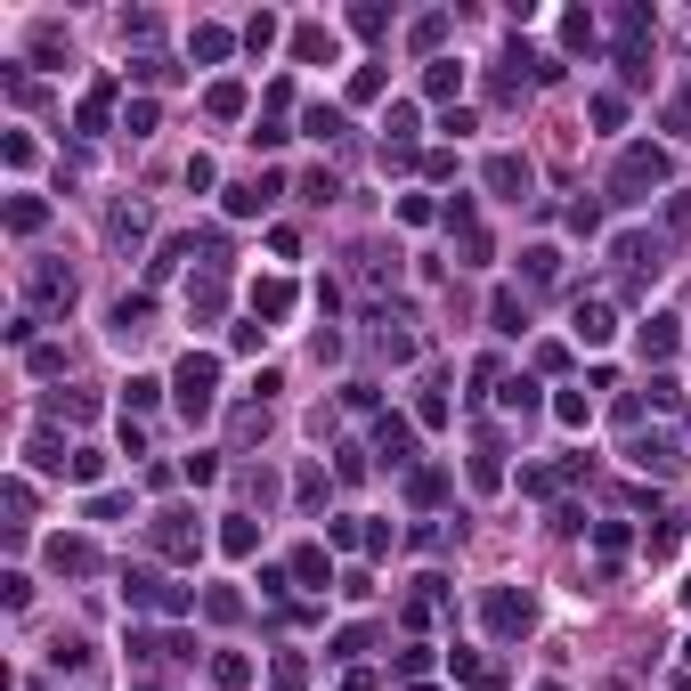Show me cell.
<instances>
[{"mask_svg": "<svg viewBox=\"0 0 691 691\" xmlns=\"http://www.w3.org/2000/svg\"><path fill=\"white\" fill-rule=\"evenodd\" d=\"M212 683H220V691H244V683H253V659H236V651H220V659H212Z\"/></svg>", "mask_w": 691, "mask_h": 691, "instance_id": "obj_20", "label": "cell"}, {"mask_svg": "<svg viewBox=\"0 0 691 691\" xmlns=\"http://www.w3.org/2000/svg\"><path fill=\"white\" fill-rule=\"evenodd\" d=\"M488 187H496L505 204H521V196H529V163H521V155H488Z\"/></svg>", "mask_w": 691, "mask_h": 691, "instance_id": "obj_7", "label": "cell"}, {"mask_svg": "<svg viewBox=\"0 0 691 691\" xmlns=\"http://www.w3.org/2000/svg\"><path fill=\"white\" fill-rule=\"evenodd\" d=\"M33 301H49V309H74V269H33Z\"/></svg>", "mask_w": 691, "mask_h": 691, "instance_id": "obj_10", "label": "cell"}, {"mask_svg": "<svg viewBox=\"0 0 691 691\" xmlns=\"http://www.w3.org/2000/svg\"><path fill=\"white\" fill-rule=\"evenodd\" d=\"M147 318H155V301H147V293H122V301H114V334H122V342H139Z\"/></svg>", "mask_w": 691, "mask_h": 691, "instance_id": "obj_8", "label": "cell"}, {"mask_svg": "<svg viewBox=\"0 0 691 691\" xmlns=\"http://www.w3.org/2000/svg\"><path fill=\"white\" fill-rule=\"evenodd\" d=\"M488 318H496V334H521V326H529V309H521L513 293H496V309H488Z\"/></svg>", "mask_w": 691, "mask_h": 691, "instance_id": "obj_28", "label": "cell"}, {"mask_svg": "<svg viewBox=\"0 0 691 691\" xmlns=\"http://www.w3.org/2000/svg\"><path fill=\"white\" fill-rule=\"evenodd\" d=\"M187 480H196V488H212V480H220V456H204V448H196V456H187Z\"/></svg>", "mask_w": 691, "mask_h": 691, "instance_id": "obj_38", "label": "cell"}, {"mask_svg": "<svg viewBox=\"0 0 691 691\" xmlns=\"http://www.w3.org/2000/svg\"><path fill=\"white\" fill-rule=\"evenodd\" d=\"M448 667H456V675H464V683H480V691H488V683H496V667H488V659H480V651H448Z\"/></svg>", "mask_w": 691, "mask_h": 691, "instance_id": "obj_26", "label": "cell"}, {"mask_svg": "<svg viewBox=\"0 0 691 691\" xmlns=\"http://www.w3.org/2000/svg\"><path fill=\"white\" fill-rule=\"evenodd\" d=\"M561 41H570V49H594V17H586V9L561 17Z\"/></svg>", "mask_w": 691, "mask_h": 691, "instance_id": "obj_34", "label": "cell"}, {"mask_svg": "<svg viewBox=\"0 0 691 691\" xmlns=\"http://www.w3.org/2000/svg\"><path fill=\"white\" fill-rule=\"evenodd\" d=\"M610 334H618V326H610V301H578V342H586V350H602Z\"/></svg>", "mask_w": 691, "mask_h": 691, "instance_id": "obj_11", "label": "cell"}, {"mask_svg": "<svg viewBox=\"0 0 691 691\" xmlns=\"http://www.w3.org/2000/svg\"><path fill=\"white\" fill-rule=\"evenodd\" d=\"M334 196H342L334 171H309V179H301V204H334Z\"/></svg>", "mask_w": 691, "mask_h": 691, "instance_id": "obj_32", "label": "cell"}, {"mask_svg": "<svg viewBox=\"0 0 691 691\" xmlns=\"http://www.w3.org/2000/svg\"><path fill=\"white\" fill-rule=\"evenodd\" d=\"M106 236H114V244H122V253H131V244H139V236H147V212H139V204H122V212H114V220H106Z\"/></svg>", "mask_w": 691, "mask_h": 691, "instance_id": "obj_18", "label": "cell"}, {"mask_svg": "<svg viewBox=\"0 0 691 691\" xmlns=\"http://www.w3.org/2000/svg\"><path fill=\"white\" fill-rule=\"evenodd\" d=\"M537 691H561V683H537Z\"/></svg>", "mask_w": 691, "mask_h": 691, "instance_id": "obj_41", "label": "cell"}, {"mask_svg": "<svg viewBox=\"0 0 691 691\" xmlns=\"http://www.w3.org/2000/svg\"><path fill=\"white\" fill-rule=\"evenodd\" d=\"M342 691H383V683H374V675H350V683H342Z\"/></svg>", "mask_w": 691, "mask_h": 691, "instance_id": "obj_40", "label": "cell"}, {"mask_svg": "<svg viewBox=\"0 0 691 691\" xmlns=\"http://www.w3.org/2000/svg\"><path fill=\"white\" fill-rule=\"evenodd\" d=\"M561 277V253H553V244H537V253H529V285H553Z\"/></svg>", "mask_w": 691, "mask_h": 691, "instance_id": "obj_31", "label": "cell"}, {"mask_svg": "<svg viewBox=\"0 0 691 691\" xmlns=\"http://www.w3.org/2000/svg\"><path fill=\"white\" fill-rule=\"evenodd\" d=\"M220 301H228V285H220V269H204L196 285H187V309H196V318H220Z\"/></svg>", "mask_w": 691, "mask_h": 691, "instance_id": "obj_13", "label": "cell"}, {"mask_svg": "<svg viewBox=\"0 0 691 691\" xmlns=\"http://www.w3.org/2000/svg\"><path fill=\"white\" fill-rule=\"evenodd\" d=\"M496 399H505L513 415H537V383H529V374H513V383H505V391H496Z\"/></svg>", "mask_w": 691, "mask_h": 691, "instance_id": "obj_27", "label": "cell"}, {"mask_svg": "<svg viewBox=\"0 0 691 691\" xmlns=\"http://www.w3.org/2000/svg\"><path fill=\"white\" fill-rule=\"evenodd\" d=\"M171 399H179V415H187V423H204V415H212V399H220V366L187 350V358H179V374H171Z\"/></svg>", "mask_w": 691, "mask_h": 691, "instance_id": "obj_1", "label": "cell"}, {"mask_svg": "<svg viewBox=\"0 0 691 691\" xmlns=\"http://www.w3.org/2000/svg\"><path fill=\"white\" fill-rule=\"evenodd\" d=\"M122 602H131V610H163V618H179L196 594H187V586H163L155 570H122Z\"/></svg>", "mask_w": 691, "mask_h": 691, "instance_id": "obj_4", "label": "cell"}, {"mask_svg": "<svg viewBox=\"0 0 691 691\" xmlns=\"http://www.w3.org/2000/svg\"><path fill=\"white\" fill-rule=\"evenodd\" d=\"M147 537H155V553H171V561H196V553H204V521L187 513V505H163V513L147 521Z\"/></svg>", "mask_w": 691, "mask_h": 691, "instance_id": "obj_3", "label": "cell"}, {"mask_svg": "<svg viewBox=\"0 0 691 691\" xmlns=\"http://www.w3.org/2000/svg\"><path fill=\"white\" fill-rule=\"evenodd\" d=\"M49 570H57V578H82V570H90V545H82V537H57V545H49Z\"/></svg>", "mask_w": 691, "mask_h": 691, "instance_id": "obj_16", "label": "cell"}, {"mask_svg": "<svg viewBox=\"0 0 691 691\" xmlns=\"http://www.w3.org/2000/svg\"><path fill=\"white\" fill-rule=\"evenodd\" d=\"M350 98L366 106V98H383V66H358V82H350Z\"/></svg>", "mask_w": 691, "mask_h": 691, "instance_id": "obj_36", "label": "cell"}, {"mask_svg": "<svg viewBox=\"0 0 691 691\" xmlns=\"http://www.w3.org/2000/svg\"><path fill=\"white\" fill-rule=\"evenodd\" d=\"M651 187H667V155H659V147H626L618 171H610V196H618V204H643Z\"/></svg>", "mask_w": 691, "mask_h": 691, "instance_id": "obj_2", "label": "cell"}, {"mask_svg": "<svg viewBox=\"0 0 691 691\" xmlns=\"http://www.w3.org/2000/svg\"><path fill=\"white\" fill-rule=\"evenodd\" d=\"M204 106H212L220 122H236V114H244V82H212V90H204Z\"/></svg>", "mask_w": 691, "mask_h": 691, "instance_id": "obj_21", "label": "cell"}, {"mask_svg": "<svg viewBox=\"0 0 691 691\" xmlns=\"http://www.w3.org/2000/svg\"><path fill=\"white\" fill-rule=\"evenodd\" d=\"M187 49H196V57H204V66H220V57H228L236 41H228V25H196V41H187Z\"/></svg>", "mask_w": 691, "mask_h": 691, "instance_id": "obj_19", "label": "cell"}, {"mask_svg": "<svg viewBox=\"0 0 691 691\" xmlns=\"http://www.w3.org/2000/svg\"><path fill=\"white\" fill-rule=\"evenodd\" d=\"M253 309H261V318H293V285L285 277H261L253 285Z\"/></svg>", "mask_w": 691, "mask_h": 691, "instance_id": "obj_15", "label": "cell"}, {"mask_svg": "<svg viewBox=\"0 0 691 691\" xmlns=\"http://www.w3.org/2000/svg\"><path fill=\"white\" fill-rule=\"evenodd\" d=\"M301 131H309V139H342V106H309Z\"/></svg>", "mask_w": 691, "mask_h": 691, "instance_id": "obj_24", "label": "cell"}, {"mask_svg": "<svg viewBox=\"0 0 691 691\" xmlns=\"http://www.w3.org/2000/svg\"><path fill=\"white\" fill-rule=\"evenodd\" d=\"M553 415H561V423H578V431H586V415H594V399H586V391H561V399H553Z\"/></svg>", "mask_w": 691, "mask_h": 691, "instance_id": "obj_30", "label": "cell"}, {"mask_svg": "<svg viewBox=\"0 0 691 691\" xmlns=\"http://www.w3.org/2000/svg\"><path fill=\"white\" fill-rule=\"evenodd\" d=\"M41 220H49V204H41V196H9V228H17V236H33Z\"/></svg>", "mask_w": 691, "mask_h": 691, "instance_id": "obj_22", "label": "cell"}, {"mask_svg": "<svg viewBox=\"0 0 691 691\" xmlns=\"http://www.w3.org/2000/svg\"><path fill=\"white\" fill-rule=\"evenodd\" d=\"M374 448H383V464H407V456H415V431H407L399 415H383V423H374Z\"/></svg>", "mask_w": 691, "mask_h": 691, "instance_id": "obj_9", "label": "cell"}, {"mask_svg": "<svg viewBox=\"0 0 691 691\" xmlns=\"http://www.w3.org/2000/svg\"><path fill=\"white\" fill-rule=\"evenodd\" d=\"M529 618H537L529 594H513V586H496V594H488V635H496V643H521V635H529Z\"/></svg>", "mask_w": 691, "mask_h": 691, "instance_id": "obj_5", "label": "cell"}, {"mask_svg": "<svg viewBox=\"0 0 691 691\" xmlns=\"http://www.w3.org/2000/svg\"><path fill=\"white\" fill-rule=\"evenodd\" d=\"M204 610H212V618H220V626H228V618H244V602H236V594H228V586H212V594H204Z\"/></svg>", "mask_w": 691, "mask_h": 691, "instance_id": "obj_35", "label": "cell"}, {"mask_svg": "<svg viewBox=\"0 0 691 691\" xmlns=\"http://www.w3.org/2000/svg\"><path fill=\"white\" fill-rule=\"evenodd\" d=\"M667 131H691V90H683V98L667 106Z\"/></svg>", "mask_w": 691, "mask_h": 691, "instance_id": "obj_39", "label": "cell"}, {"mask_svg": "<svg viewBox=\"0 0 691 691\" xmlns=\"http://www.w3.org/2000/svg\"><path fill=\"white\" fill-rule=\"evenodd\" d=\"M675 342H683V334H675V318H651V326H643V350H651V358H667Z\"/></svg>", "mask_w": 691, "mask_h": 691, "instance_id": "obj_29", "label": "cell"}, {"mask_svg": "<svg viewBox=\"0 0 691 691\" xmlns=\"http://www.w3.org/2000/svg\"><path fill=\"white\" fill-rule=\"evenodd\" d=\"M423 90H431V98H456V90H464V66H456V57H439V66L423 74Z\"/></svg>", "mask_w": 691, "mask_h": 691, "instance_id": "obj_23", "label": "cell"}, {"mask_svg": "<svg viewBox=\"0 0 691 691\" xmlns=\"http://www.w3.org/2000/svg\"><path fill=\"white\" fill-rule=\"evenodd\" d=\"M626 464H635V472H683V448L667 431H651V439H626Z\"/></svg>", "mask_w": 691, "mask_h": 691, "instance_id": "obj_6", "label": "cell"}, {"mask_svg": "<svg viewBox=\"0 0 691 691\" xmlns=\"http://www.w3.org/2000/svg\"><path fill=\"white\" fill-rule=\"evenodd\" d=\"M293 578H301V586H326V545H301V553H293Z\"/></svg>", "mask_w": 691, "mask_h": 691, "instance_id": "obj_25", "label": "cell"}, {"mask_svg": "<svg viewBox=\"0 0 691 691\" xmlns=\"http://www.w3.org/2000/svg\"><path fill=\"white\" fill-rule=\"evenodd\" d=\"M261 545V521L253 513H228V529H220V553H253Z\"/></svg>", "mask_w": 691, "mask_h": 691, "instance_id": "obj_17", "label": "cell"}, {"mask_svg": "<svg viewBox=\"0 0 691 691\" xmlns=\"http://www.w3.org/2000/svg\"><path fill=\"white\" fill-rule=\"evenodd\" d=\"M496 480H505V448L480 431V448H472V488H496Z\"/></svg>", "mask_w": 691, "mask_h": 691, "instance_id": "obj_14", "label": "cell"}, {"mask_svg": "<svg viewBox=\"0 0 691 691\" xmlns=\"http://www.w3.org/2000/svg\"><path fill=\"white\" fill-rule=\"evenodd\" d=\"M293 57H301V66H334V33L326 25H301L293 33Z\"/></svg>", "mask_w": 691, "mask_h": 691, "instance_id": "obj_12", "label": "cell"}, {"mask_svg": "<svg viewBox=\"0 0 691 691\" xmlns=\"http://www.w3.org/2000/svg\"><path fill=\"white\" fill-rule=\"evenodd\" d=\"M106 98H114V90H90V98H82V131H106Z\"/></svg>", "mask_w": 691, "mask_h": 691, "instance_id": "obj_37", "label": "cell"}, {"mask_svg": "<svg viewBox=\"0 0 691 691\" xmlns=\"http://www.w3.org/2000/svg\"><path fill=\"white\" fill-rule=\"evenodd\" d=\"M439 488H448V472H415V480H407L415 505H439Z\"/></svg>", "mask_w": 691, "mask_h": 691, "instance_id": "obj_33", "label": "cell"}]
</instances>
